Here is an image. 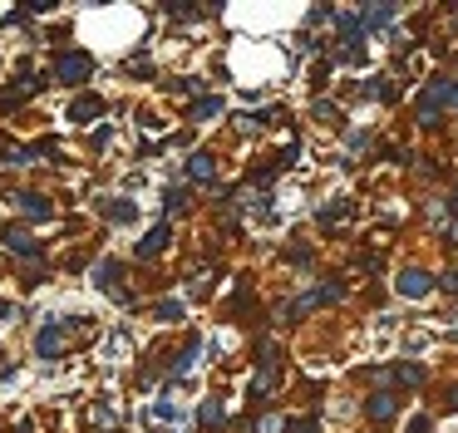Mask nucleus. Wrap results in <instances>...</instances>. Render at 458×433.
Segmentation results:
<instances>
[{"instance_id":"7ed1b4c3","label":"nucleus","mask_w":458,"mask_h":433,"mask_svg":"<svg viewBox=\"0 0 458 433\" xmlns=\"http://www.w3.org/2000/svg\"><path fill=\"white\" fill-rule=\"evenodd\" d=\"M94 113H99V99H79L69 118H74V123H89V118H94Z\"/></svg>"},{"instance_id":"423d86ee","label":"nucleus","mask_w":458,"mask_h":433,"mask_svg":"<svg viewBox=\"0 0 458 433\" xmlns=\"http://www.w3.org/2000/svg\"><path fill=\"white\" fill-rule=\"evenodd\" d=\"M6 241L15 246V252H35V241H30V236H25L20 227H10V232H6Z\"/></svg>"},{"instance_id":"20e7f679","label":"nucleus","mask_w":458,"mask_h":433,"mask_svg":"<svg viewBox=\"0 0 458 433\" xmlns=\"http://www.w3.org/2000/svg\"><path fill=\"white\" fill-rule=\"evenodd\" d=\"M188 177H197V182H212V158H193V163H188Z\"/></svg>"},{"instance_id":"f03ea898","label":"nucleus","mask_w":458,"mask_h":433,"mask_svg":"<svg viewBox=\"0 0 458 433\" xmlns=\"http://www.w3.org/2000/svg\"><path fill=\"white\" fill-rule=\"evenodd\" d=\"M40 355H45V359L59 355V325H45V330H40Z\"/></svg>"},{"instance_id":"6e6552de","label":"nucleus","mask_w":458,"mask_h":433,"mask_svg":"<svg viewBox=\"0 0 458 433\" xmlns=\"http://www.w3.org/2000/svg\"><path fill=\"white\" fill-rule=\"evenodd\" d=\"M109 216H113V222H133V207L118 202V207H109Z\"/></svg>"},{"instance_id":"39448f33","label":"nucleus","mask_w":458,"mask_h":433,"mask_svg":"<svg viewBox=\"0 0 458 433\" xmlns=\"http://www.w3.org/2000/svg\"><path fill=\"white\" fill-rule=\"evenodd\" d=\"M163 241H168V232L158 227V232H153V236H148V241L138 246V256H153V252H163Z\"/></svg>"},{"instance_id":"0eeeda50","label":"nucleus","mask_w":458,"mask_h":433,"mask_svg":"<svg viewBox=\"0 0 458 433\" xmlns=\"http://www.w3.org/2000/svg\"><path fill=\"white\" fill-rule=\"evenodd\" d=\"M20 207H25L30 216H50V202H40V197H30V192L20 197Z\"/></svg>"},{"instance_id":"f257e3e1","label":"nucleus","mask_w":458,"mask_h":433,"mask_svg":"<svg viewBox=\"0 0 458 433\" xmlns=\"http://www.w3.org/2000/svg\"><path fill=\"white\" fill-rule=\"evenodd\" d=\"M59 79H65V84H84L89 79V59L84 54H65V59H59Z\"/></svg>"}]
</instances>
